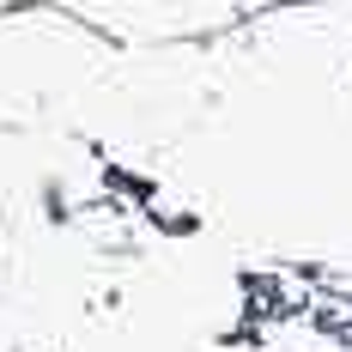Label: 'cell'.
<instances>
[{
  "label": "cell",
  "instance_id": "1",
  "mask_svg": "<svg viewBox=\"0 0 352 352\" xmlns=\"http://www.w3.org/2000/svg\"><path fill=\"white\" fill-rule=\"evenodd\" d=\"M12 6H43V0H0V12H12Z\"/></svg>",
  "mask_w": 352,
  "mask_h": 352
},
{
  "label": "cell",
  "instance_id": "2",
  "mask_svg": "<svg viewBox=\"0 0 352 352\" xmlns=\"http://www.w3.org/2000/svg\"><path fill=\"white\" fill-rule=\"evenodd\" d=\"M328 6H340V12H346V19H352V0H328Z\"/></svg>",
  "mask_w": 352,
  "mask_h": 352
}]
</instances>
